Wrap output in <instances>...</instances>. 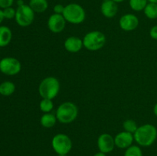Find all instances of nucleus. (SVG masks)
Wrapping results in <instances>:
<instances>
[{"instance_id":"1","label":"nucleus","mask_w":157,"mask_h":156,"mask_svg":"<svg viewBox=\"0 0 157 156\" xmlns=\"http://www.w3.org/2000/svg\"><path fill=\"white\" fill-rule=\"evenodd\" d=\"M134 141L141 147H150L157 139V128L152 124H144L138 126L135 132Z\"/></svg>"},{"instance_id":"2","label":"nucleus","mask_w":157,"mask_h":156,"mask_svg":"<svg viewBox=\"0 0 157 156\" xmlns=\"http://www.w3.org/2000/svg\"><path fill=\"white\" fill-rule=\"evenodd\" d=\"M61 84L55 76H47L41 81L38 87V93L42 98L53 99L59 93Z\"/></svg>"},{"instance_id":"3","label":"nucleus","mask_w":157,"mask_h":156,"mask_svg":"<svg viewBox=\"0 0 157 156\" xmlns=\"http://www.w3.org/2000/svg\"><path fill=\"white\" fill-rule=\"evenodd\" d=\"M78 115V108L74 102H64L58 107L56 110L57 119L63 124H69L77 119Z\"/></svg>"},{"instance_id":"4","label":"nucleus","mask_w":157,"mask_h":156,"mask_svg":"<svg viewBox=\"0 0 157 156\" xmlns=\"http://www.w3.org/2000/svg\"><path fill=\"white\" fill-rule=\"evenodd\" d=\"M62 15L67 22L74 24H81L86 18L85 10L78 3H70L64 6Z\"/></svg>"},{"instance_id":"5","label":"nucleus","mask_w":157,"mask_h":156,"mask_svg":"<svg viewBox=\"0 0 157 156\" xmlns=\"http://www.w3.org/2000/svg\"><path fill=\"white\" fill-rule=\"evenodd\" d=\"M82 40L84 47L87 50L96 51L105 45L106 36L100 31H92L86 34Z\"/></svg>"},{"instance_id":"6","label":"nucleus","mask_w":157,"mask_h":156,"mask_svg":"<svg viewBox=\"0 0 157 156\" xmlns=\"http://www.w3.org/2000/svg\"><path fill=\"white\" fill-rule=\"evenodd\" d=\"M52 146L58 154H67L72 149L73 143L68 136L64 133H58L52 138Z\"/></svg>"},{"instance_id":"7","label":"nucleus","mask_w":157,"mask_h":156,"mask_svg":"<svg viewBox=\"0 0 157 156\" xmlns=\"http://www.w3.org/2000/svg\"><path fill=\"white\" fill-rule=\"evenodd\" d=\"M35 12L29 5L23 4L18 6L16 9L15 19L17 24L21 27H28L33 23Z\"/></svg>"},{"instance_id":"8","label":"nucleus","mask_w":157,"mask_h":156,"mask_svg":"<svg viewBox=\"0 0 157 156\" xmlns=\"http://www.w3.org/2000/svg\"><path fill=\"white\" fill-rule=\"evenodd\" d=\"M21 64L17 58L6 57L0 61V71L8 76H14L21 71Z\"/></svg>"},{"instance_id":"9","label":"nucleus","mask_w":157,"mask_h":156,"mask_svg":"<svg viewBox=\"0 0 157 156\" xmlns=\"http://www.w3.org/2000/svg\"><path fill=\"white\" fill-rule=\"evenodd\" d=\"M66 20L63 15L59 14H52L48 20V27L53 33H60L63 32L66 26Z\"/></svg>"},{"instance_id":"10","label":"nucleus","mask_w":157,"mask_h":156,"mask_svg":"<svg viewBox=\"0 0 157 156\" xmlns=\"http://www.w3.org/2000/svg\"><path fill=\"white\" fill-rule=\"evenodd\" d=\"M98 147L99 151L103 153H110L114 149V138L108 133H103L100 135L98 139Z\"/></svg>"},{"instance_id":"11","label":"nucleus","mask_w":157,"mask_h":156,"mask_svg":"<svg viewBox=\"0 0 157 156\" xmlns=\"http://www.w3.org/2000/svg\"><path fill=\"white\" fill-rule=\"evenodd\" d=\"M139 18L133 14L128 13L123 15L119 20V25L125 32H132L139 26Z\"/></svg>"},{"instance_id":"12","label":"nucleus","mask_w":157,"mask_h":156,"mask_svg":"<svg viewBox=\"0 0 157 156\" xmlns=\"http://www.w3.org/2000/svg\"><path fill=\"white\" fill-rule=\"evenodd\" d=\"M115 146L121 149H127L133 145L134 142V136L133 133L123 131L117 133L114 137Z\"/></svg>"},{"instance_id":"13","label":"nucleus","mask_w":157,"mask_h":156,"mask_svg":"<svg viewBox=\"0 0 157 156\" xmlns=\"http://www.w3.org/2000/svg\"><path fill=\"white\" fill-rule=\"evenodd\" d=\"M64 47L70 53H78L84 47L83 40L76 36L68 37L64 41Z\"/></svg>"},{"instance_id":"14","label":"nucleus","mask_w":157,"mask_h":156,"mask_svg":"<svg viewBox=\"0 0 157 156\" xmlns=\"http://www.w3.org/2000/svg\"><path fill=\"white\" fill-rule=\"evenodd\" d=\"M101 12L106 18H113L118 12L117 3L113 0H104L101 6Z\"/></svg>"},{"instance_id":"15","label":"nucleus","mask_w":157,"mask_h":156,"mask_svg":"<svg viewBox=\"0 0 157 156\" xmlns=\"http://www.w3.org/2000/svg\"><path fill=\"white\" fill-rule=\"evenodd\" d=\"M12 38V32L7 26H0V47L9 45Z\"/></svg>"},{"instance_id":"16","label":"nucleus","mask_w":157,"mask_h":156,"mask_svg":"<svg viewBox=\"0 0 157 156\" xmlns=\"http://www.w3.org/2000/svg\"><path fill=\"white\" fill-rule=\"evenodd\" d=\"M29 5L35 13H42L48 8L47 0H30Z\"/></svg>"},{"instance_id":"17","label":"nucleus","mask_w":157,"mask_h":156,"mask_svg":"<svg viewBox=\"0 0 157 156\" xmlns=\"http://www.w3.org/2000/svg\"><path fill=\"white\" fill-rule=\"evenodd\" d=\"M57 121H58V119H57L56 116L55 114L48 113H44L41 116V119H40V123L44 128H52L56 124Z\"/></svg>"},{"instance_id":"18","label":"nucleus","mask_w":157,"mask_h":156,"mask_svg":"<svg viewBox=\"0 0 157 156\" xmlns=\"http://www.w3.org/2000/svg\"><path fill=\"white\" fill-rule=\"evenodd\" d=\"M15 90V85L11 81H4L0 84V94L9 96L13 94Z\"/></svg>"},{"instance_id":"19","label":"nucleus","mask_w":157,"mask_h":156,"mask_svg":"<svg viewBox=\"0 0 157 156\" xmlns=\"http://www.w3.org/2000/svg\"><path fill=\"white\" fill-rule=\"evenodd\" d=\"M144 15L149 19H157V3L148 2L144 10Z\"/></svg>"},{"instance_id":"20","label":"nucleus","mask_w":157,"mask_h":156,"mask_svg":"<svg viewBox=\"0 0 157 156\" xmlns=\"http://www.w3.org/2000/svg\"><path fill=\"white\" fill-rule=\"evenodd\" d=\"M148 2V0H129L130 8L135 12L144 11Z\"/></svg>"},{"instance_id":"21","label":"nucleus","mask_w":157,"mask_h":156,"mask_svg":"<svg viewBox=\"0 0 157 156\" xmlns=\"http://www.w3.org/2000/svg\"><path fill=\"white\" fill-rule=\"evenodd\" d=\"M39 108L40 110L44 113H51L54 109L53 101H52V99L42 98L39 103Z\"/></svg>"},{"instance_id":"22","label":"nucleus","mask_w":157,"mask_h":156,"mask_svg":"<svg viewBox=\"0 0 157 156\" xmlns=\"http://www.w3.org/2000/svg\"><path fill=\"white\" fill-rule=\"evenodd\" d=\"M124 156H144L142 149L139 145H132L126 149Z\"/></svg>"},{"instance_id":"23","label":"nucleus","mask_w":157,"mask_h":156,"mask_svg":"<svg viewBox=\"0 0 157 156\" xmlns=\"http://www.w3.org/2000/svg\"><path fill=\"white\" fill-rule=\"evenodd\" d=\"M123 127H124V131L133 133V134H134L138 128L136 122L133 119H127L124 121L123 123Z\"/></svg>"},{"instance_id":"24","label":"nucleus","mask_w":157,"mask_h":156,"mask_svg":"<svg viewBox=\"0 0 157 156\" xmlns=\"http://www.w3.org/2000/svg\"><path fill=\"white\" fill-rule=\"evenodd\" d=\"M3 14H4L5 18H7V19H12V18H15V17L16 9H13L12 6H11V7L6 8V9H3Z\"/></svg>"},{"instance_id":"25","label":"nucleus","mask_w":157,"mask_h":156,"mask_svg":"<svg viewBox=\"0 0 157 156\" xmlns=\"http://www.w3.org/2000/svg\"><path fill=\"white\" fill-rule=\"evenodd\" d=\"M14 2V0H0V8L6 9V8L11 7Z\"/></svg>"},{"instance_id":"26","label":"nucleus","mask_w":157,"mask_h":156,"mask_svg":"<svg viewBox=\"0 0 157 156\" xmlns=\"http://www.w3.org/2000/svg\"><path fill=\"white\" fill-rule=\"evenodd\" d=\"M54 13L59 14V15H62L64 10V6L61 4H57L54 6L53 8Z\"/></svg>"},{"instance_id":"27","label":"nucleus","mask_w":157,"mask_h":156,"mask_svg":"<svg viewBox=\"0 0 157 156\" xmlns=\"http://www.w3.org/2000/svg\"><path fill=\"white\" fill-rule=\"evenodd\" d=\"M150 36L153 39L157 41V24L153 26L150 30Z\"/></svg>"},{"instance_id":"28","label":"nucleus","mask_w":157,"mask_h":156,"mask_svg":"<svg viewBox=\"0 0 157 156\" xmlns=\"http://www.w3.org/2000/svg\"><path fill=\"white\" fill-rule=\"evenodd\" d=\"M5 19L4 14H3V10L0 9V24L3 21V20Z\"/></svg>"},{"instance_id":"29","label":"nucleus","mask_w":157,"mask_h":156,"mask_svg":"<svg viewBox=\"0 0 157 156\" xmlns=\"http://www.w3.org/2000/svg\"><path fill=\"white\" fill-rule=\"evenodd\" d=\"M94 156H107V155H106L105 153H103L101 152V151H98V152H97L96 154H94Z\"/></svg>"},{"instance_id":"30","label":"nucleus","mask_w":157,"mask_h":156,"mask_svg":"<svg viewBox=\"0 0 157 156\" xmlns=\"http://www.w3.org/2000/svg\"><path fill=\"white\" fill-rule=\"evenodd\" d=\"M153 113H154L155 116L157 117V102L155 104L154 106H153Z\"/></svg>"},{"instance_id":"31","label":"nucleus","mask_w":157,"mask_h":156,"mask_svg":"<svg viewBox=\"0 0 157 156\" xmlns=\"http://www.w3.org/2000/svg\"><path fill=\"white\" fill-rule=\"evenodd\" d=\"M113 2H115L116 3H121V2H123L124 1H125V0H113Z\"/></svg>"},{"instance_id":"32","label":"nucleus","mask_w":157,"mask_h":156,"mask_svg":"<svg viewBox=\"0 0 157 156\" xmlns=\"http://www.w3.org/2000/svg\"><path fill=\"white\" fill-rule=\"evenodd\" d=\"M149 2H153V3H157V0H148Z\"/></svg>"},{"instance_id":"33","label":"nucleus","mask_w":157,"mask_h":156,"mask_svg":"<svg viewBox=\"0 0 157 156\" xmlns=\"http://www.w3.org/2000/svg\"><path fill=\"white\" fill-rule=\"evenodd\" d=\"M58 156H67V154H58Z\"/></svg>"}]
</instances>
